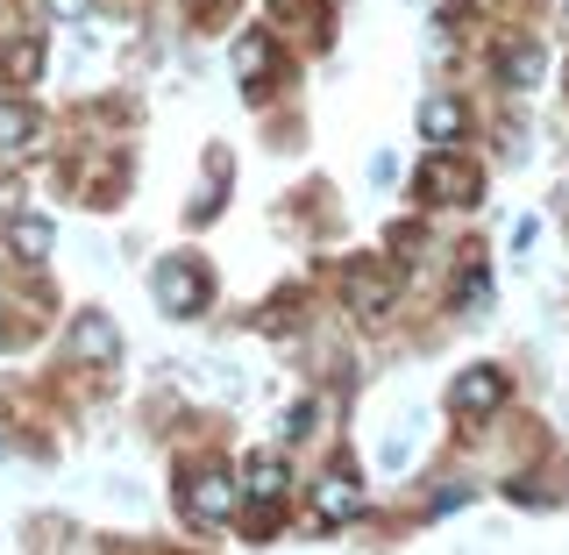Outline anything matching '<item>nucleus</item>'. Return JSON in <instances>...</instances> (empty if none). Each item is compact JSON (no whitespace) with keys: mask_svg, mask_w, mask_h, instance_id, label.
<instances>
[{"mask_svg":"<svg viewBox=\"0 0 569 555\" xmlns=\"http://www.w3.org/2000/svg\"><path fill=\"white\" fill-rule=\"evenodd\" d=\"M86 8H93V0H50V14H58V22H79Z\"/></svg>","mask_w":569,"mask_h":555,"instance_id":"f3484780","label":"nucleus"},{"mask_svg":"<svg viewBox=\"0 0 569 555\" xmlns=\"http://www.w3.org/2000/svg\"><path fill=\"white\" fill-rule=\"evenodd\" d=\"M420 192H435L441 207H470L477 200V171L449 165V157H427V165H420Z\"/></svg>","mask_w":569,"mask_h":555,"instance_id":"39448f33","label":"nucleus"},{"mask_svg":"<svg viewBox=\"0 0 569 555\" xmlns=\"http://www.w3.org/2000/svg\"><path fill=\"white\" fill-rule=\"evenodd\" d=\"M485 299H491L485 278H462V314H485Z\"/></svg>","mask_w":569,"mask_h":555,"instance_id":"2eb2a0df","label":"nucleus"},{"mask_svg":"<svg viewBox=\"0 0 569 555\" xmlns=\"http://www.w3.org/2000/svg\"><path fill=\"white\" fill-rule=\"evenodd\" d=\"M0 456H8V442H0Z\"/></svg>","mask_w":569,"mask_h":555,"instance_id":"6ab92c4d","label":"nucleus"},{"mask_svg":"<svg viewBox=\"0 0 569 555\" xmlns=\"http://www.w3.org/2000/svg\"><path fill=\"white\" fill-rule=\"evenodd\" d=\"M533 236H541V221H533V214H527V221L512 228V249H520V257H527V249H533Z\"/></svg>","mask_w":569,"mask_h":555,"instance_id":"dca6fc26","label":"nucleus"},{"mask_svg":"<svg viewBox=\"0 0 569 555\" xmlns=\"http://www.w3.org/2000/svg\"><path fill=\"white\" fill-rule=\"evenodd\" d=\"M14 343V328H8V314H0V349H8Z\"/></svg>","mask_w":569,"mask_h":555,"instance_id":"a211bd4d","label":"nucleus"},{"mask_svg":"<svg viewBox=\"0 0 569 555\" xmlns=\"http://www.w3.org/2000/svg\"><path fill=\"white\" fill-rule=\"evenodd\" d=\"M420 136H427V142H456V136H462V107H456L449 93H435V100L420 107Z\"/></svg>","mask_w":569,"mask_h":555,"instance_id":"1a4fd4ad","label":"nucleus"},{"mask_svg":"<svg viewBox=\"0 0 569 555\" xmlns=\"http://www.w3.org/2000/svg\"><path fill=\"white\" fill-rule=\"evenodd\" d=\"M29 136H36V115H29V107H14V100H0V157H14Z\"/></svg>","mask_w":569,"mask_h":555,"instance_id":"9b49d317","label":"nucleus"},{"mask_svg":"<svg viewBox=\"0 0 569 555\" xmlns=\"http://www.w3.org/2000/svg\"><path fill=\"white\" fill-rule=\"evenodd\" d=\"M356 513H363V492H356L342 470H328V477L313 485V521H320V527H349Z\"/></svg>","mask_w":569,"mask_h":555,"instance_id":"20e7f679","label":"nucleus"},{"mask_svg":"<svg viewBox=\"0 0 569 555\" xmlns=\"http://www.w3.org/2000/svg\"><path fill=\"white\" fill-rule=\"evenodd\" d=\"M498 399H506V378H498V370H462V378L449 385V406H456V414H491Z\"/></svg>","mask_w":569,"mask_h":555,"instance_id":"423d86ee","label":"nucleus"},{"mask_svg":"<svg viewBox=\"0 0 569 555\" xmlns=\"http://www.w3.org/2000/svg\"><path fill=\"white\" fill-rule=\"evenodd\" d=\"M349 307H356V314H385V307H391V278H370V271L349 278Z\"/></svg>","mask_w":569,"mask_h":555,"instance_id":"ddd939ff","label":"nucleus"},{"mask_svg":"<svg viewBox=\"0 0 569 555\" xmlns=\"http://www.w3.org/2000/svg\"><path fill=\"white\" fill-rule=\"evenodd\" d=\"M263 71H271V43H263V36H242V43H236V79L263 86Z\"/></svg>","mask_w":569,"mask_h":555,"instance_id":"f8f14e48","label":"nucleus"},{"mask_svg":"<svg viewBox=\"0 0 569 555\" xmlns=\"http://www.w3.org/2000/svg\"><path fill=\"white\" fill-rule=\"evenodd\" d=\"M313 420H320V406L307 399V406H292V414H284V435H313Z\"/></svg>","mask_w":569,"mask_h":555,"instance_id":"4468645a","label":"nucleus"},{"mask_svg":"<svg viewBox=\"0 0 569 555\" xmlns=\"http://www.w3.org/2000/svg\"><path fill=\"white\" fill-rule=\"evenodd\" d=\"M8 242L22 249V257H50V242H58V228H50L43 214H14V221H8Z\"/></svg>","mask_w":569,"mask_h":555,"instance_id":"9d476101","label":"nucleus"},{"mask_svg":"<svg viewBox=\"0 0 569 555\" xmlns=\"http://www.w3.org/2000/svg\"><path fill=\"white\" fill-rule=\"evenodd\" d=\"M150 285H157V307H164V314H178V320L207 307V271H200V264H186V257H164Z\"/></svg>","mask_w":569,"mask_h":555,"instance_id":"f03ea898","label":"nucleus"},{"mask_svg":"<svg viewBox=\"0 0 569 555\" xmlns=\"http://www.w3.org/2000/svg\"><path fill=\"white\" fill-rule=\"evenodd\" d=\"M541 43H506V50H498V79H506V86H533V79H541Z\"/></svg>","mask_w":569,"mask_h":555,"instance_id":"6e6552de","label":"nucleus"},{"mask_svg":"<svg viewBox=\"0 0 569 555\" xmlns=\"http://www.w3.org/2000/svg\"><path fill=\"white\" fill-rule=\"evenodd\" d=\"M64 356L79 370H114V356H121V328L107 314H79L71 320V335H64Z\"/></svg>","mask_w":569,"mask_h":555,"instance_id":"f257e3e1","label":"nucleus"},{"mask_svg":"<svg viewBox=\"0 0 569 555\" xmlns=\"http://www.w3.org/2000/svg\"><path fill=\"white\" fill-rule=\"evenodd\" d=\"M186 513H192V521H207V527L236 521V477H228V470H200L186 485Z\"/></svg>","mask_w":569,"mask_h":555,"instance_id":"7ed1b4c3","label":"nucleus"},{"mask_svg":"<svg viewBox=\"0 0 569 555\" xmlns=\"http://www.w3.org/2000/svg\"><path fill=\"white\" fill-rule=\"evenodd\" d=\"M242 498H249V506H278V498H284V463H278V456H249Z\"/></svg>","mask_w":569,"mask_h":555,"instance_id":"0eeeda50","label":"nucleus"}]
</instances>
